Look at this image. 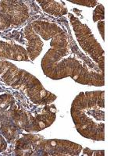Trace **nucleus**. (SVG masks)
Instances as JSON below:
<instances>
[{
	"label": "nucleus",
	"instance_id": "nucleus-1",
	"mask_svg": "<svg viewBox=\"0 0 117 156\" xmlns=\"http://www.w3.org/2000/svg\"><path fill=\"white\" fill-rule=\"evenodd\" d=\"M43 72L54 80L70 76L82 84L104 85V73L73 45L50 48L41 61Z\"/></svg>",
	"mask_w": 117,
	"mask_h": 156
},
{
	"label": "nucleus",
	"instance_id": "nucleus-2",
	"mask_svg": "<svg viewBox=\"0 0 117 156\" xmlns=\"http://www.w3.org/2000/svg\"><path fill=\"white\" fill-rule=\"evenodd\" d=\"M71 115L77 131L86 138L105 139V92L78 94L71 106Z\"/></svg>",
	"mask_w": 117,
	"mask_h": 156
},
{
	"label": "nucleus",
	"instance_id": "nucleus-3",
	"mask_svg": "<svg viewBox=\"0 0 117 156\" xmlns=\"http://www.w3.org/2000/svg\"><path fill=\"white\" fill-rule=\"evenodd\" d=\"M0 76L7 85L25 91L27 97L34 104H48L56 99V96L45 90L33 75L1 58Z\"/></svg>",
	"mask_w": 117,
	"mask_h": 156
},
{
	"label": "nucleus",
	"instance_id": "nucleus-4",
	"mask_svg": "<svg viewBox=\"0 0 117 156\" xmlns=\"http://www.w3.org/2000/svg\"><path fill=\"white\" fill-rule=\"evenodd\" d=\"M69 16L79 44L82 49L93 58L104 73L105 54L100 44L96 41L87 25L82 23L73 15L69 14Z\"/></svg>",
	"mask_w": 117,
	"mask_h": 156
},
{
	"label": "nucleus",
	"instance_id": "nucleus-5",
	"mask_svg": "<svg viewBox=\"0 0 117 156\" xmlns=\"http://www.w3.org/2000/svg\"><path fill=\"white\" fill-rule=\"evenodd\" d=\"M82 147L65 140H39L37 136L34 142L32 155L41 153L42 155H78Z\"/></svg>",
	"mask_w": 117,
	"mask_h": 156
},
{
	"label": "nucleus",
	"instance_id": "nucleus-6",
	"mask_svg": "<svg viewBox=\"0 0 117 156\" xmlns=\"http://www.w3.org/2000/svg\"><path fill=\"white\" fill-rule=\"evenodd\" d=\"M36 34L44 41L50 40L51 48H58L66 46L69 40L62 29L53 23L37 20L30 23Z\"/></svg>",
	"mask_w": 117,
	"mask_h": 156
},
{
	"label": "nucleus",
	"instance_id": "nucleus-7",
	"mask_svg": "<svg viewBox=\"0 0 117 156\" xmlns=\"http://www.w3.org/2000/svg\"><path fill=\"white\" fill-rule=\"evenodd\" d=\"M0 8L11 24L20 25L29 17L28 8L20 1H1Z\"/></svg>",
	"mask_w": 117,
	"mask_h": 156
},
{
	"label": "nucleus",
	"instance_id": "nucleus-8",
	"mask_svg": "<svg viewBox=\"0 0 117 156\" xmlns=\"http://www.w3.org/2000/svg\"><path fill=\"white\" fill-rule=\"evenodd\" d=\"M55 115L56 108L53 105H46L37 108L29 115L30 131H40L49 126L55 119Z\"/></svg>",
	"mask_w": 117,
	"mask_h": 156
},
{
	"label": "nucleus",
	"instance_id": "nucleus-9",
	"mask_svg": "<svg viewBox=\"0 0 117 156\" xmlns=\"http://www.w3.org/2000/svg\"><path fill=\"white\" fill-rule=\"evenodd\" d=\"M27 50L19 44L0 41V58L15 61H28Z\"/></svg>",
	"mask_w": 117,
	"mask_h": 156
},
{
	"label": "nucleus",
	"instance_id": "nucleus-10",
	"mask_svg": "<svg viewBox=\"0 0 117 156\" xmlns=\"http://www.w3.org/2000/svg\"><path fill=\"white\" fill-rule=\"evenodd\" d=\"M24 36L27 40V55L31 60H34L42 51L44 41L33 30L30 23L25 28Z\"/></svg>",
	"mask_w": 117,
	"mask_h": 156
},
{
	"label": "nucleus",
	"instance_id": "nucleus-11",
	"mask_svg": "<svg viewBox=\"0 0 117 156\" xmlns=\"http://www.w3.org/2000/svg\"><path fill=\"white\" fill-rule=\"evenodd\" d=\"M8 116L10 118L12 123L17 128L25 129L26 131H30L29 115H27L25 111L19 109L16 107L11 111Z\"/></svg>",
	"mask_w": 117,
	"mask_h": 156
},
{
	"label": "nucleus",
	"instance_id": "nucleus-12",
	"mask_svg": "<svg viewBox=\"0 0 117 156\" xmlns=\"http://www.w3.org/2000/svg\"><path fill=\"white\" fill-rule=\"evenodd\" d=\"M39 5H41L43 10L48 14L53 16H62L67 13V9L63 4V2L58 1H37Z\"/></svg>",
	"mask_w": 117,
	"mask_h": 156
},
{
	"label": "nucleus",
	"instance_id": "nucleus-13",
	"mask_svg": "<svg viewBox=\"0 0 117 156\" xmlns=\"http://www.w3.org/2000/svg\"><path fill=\"white\" fill-rule=\"evenodd\" d=\"M16 101L12 95L9 94H0V114L9 115L12 109L16 108Z\"/></svg>",
	"mask_w": 117,
	"mask_h": 156
},
{
	"label": "nucleus",
	"instance_id": "nucleus-14",
	"mask_svg": "<svg viewBox=\"0 0 117 156\" xmlns=\"http://www.w3.org/2000/svg\"><path fill=\"white\" fill-rule=\"evenodd\" d=\"M0 132L9 142L14 140L17 133V127L13 123L8 121H2L0 126Z\"/></svg>",
	"mask_w": 117,
	"mask_h": 156
},
{
	"label": "nucleus",
	"instance_id": "nucleus-15",
	"mask_svg": "<svg viewBox=\"0 0 117 156\" xmlns=\"http://www.w3.org/2000/svg\"><path fill=\"white\" fill-rule=\"evenodd\" d=\"M105 18V9L102 5H98L93 12V20L94 22L100 21Z\"/></svg>",
	"mask_w": 117,
	"mask_h": 156
},
{
	"label": "nucleus",
	"instance_id": "nucleus-16",
	"mask_svg": "<svg viewBox=\"0 0 117 156\" xmlns=\"http://www.w3.org/2000/svg\"><path fill=\"white\" fill-rule=\"evenodd\" d=\"M10 22L2 12H0V30H4L10 27Z\"/></svg>",
	"mask_w": 117,
	"mask_h": 156
},
{
	"label": "nucleus",
	"instance_id": "nucleus-17",
	"mask_svg": "<svg viewBox=\"0 0 117 156\" xmlns=\"http://www.w3.org/2000/svg\"><path fill=\"white\" fill-rule=\"evenodd\" d=\"M69 2H73V3L78 4V5H85V6H89V7H94L97 5V1H87V0H75V1H72V0H69Z\"/></svg>",
	"mask_w": 117,
	"mask_h": 156
},
{
	"label": "nucleus",
	"instance_id": "nucleus-18",
	"mask_svg": "<svg viewBox=\"0 0 117 156\" xmlns=\"http://www.w3.org/2000/svg\"><path fill=\"white\" fill-rule=\"evenodd\" d=\"M104 151H92L88 148H85L83 150V155H104Z\"/></svg>",
	"mask_w": 117,
	"mask_h": 156
},
{
	"label": "nucleus",
	"instance_id": "nucleus-19",
	"mask_svg": "<svg viewBox=\"0 0 117 156\" xmlns=\"http://www.w3.org/2000/svg\"><path fill=\"white\" fill-rule=\"evenodd\" d=\"M7 148V143L3 136L0 134V152H3Z\"/></svg>",
	"mask_w": 117,
	"mask_h": 156
},
{
	"label": "nucleus",
	"instance_id": "nucleus-20",
	"mask_svg": "<svg viewBox=\"0 0 117 156\" xmlns=\"http://www.w3.org/2000/svg\"><path fill=\"white\" fill-rule=\"evenodd\" d=\"M98 27L100 34H101V36H102V38L105 39V36H104V34H105V22L104 21L100 22V23L98 24Z\"/></svg>",
	"mask_w": 117,
	"mask_h": 156
}]
</instances>
